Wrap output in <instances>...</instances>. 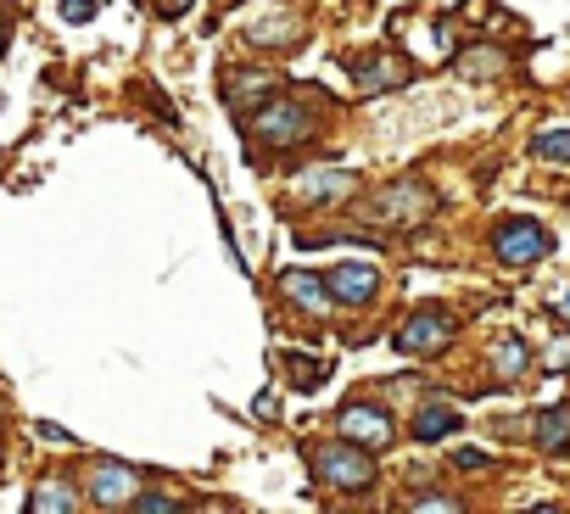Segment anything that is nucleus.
Segmentation results:
<instances>
[{
  "label": "nucleus",
  "instance_id": "nucleus-2",
  "mask_svg": "<svg viewBox=\"0 0 570 514\" xmlns=\"http://www.w3.org/2000/svg\"><path fill=\"white\" fill-rule=\"evenodd\" d=\"M314 469H320V481H331V486H342V492L375 481L370 447H358V442H353V447H320V453H314Z\"/></svg>",
  "mask_w": 570,
  "mask_h": 514
},
{
  "label": "nucleus",
  "instance_id": "nucleus-3",
  "mask_svg": "<svg viewBox=\"0 0 570 514\" xmlns=\"http://www.w3.org/2000/svg\"><path fill=\"white\" fill-rule=\"evenodd\" d=\"M90 497H96L101 508H135L140 475H135L129 464H96V469H90Z\"/></svg>",
  "mask_w": 570,
  "mask_h": 514
},
{
  "label": "nucleus",
  "instance_id": "nucleus-11",
  "mask_svg": "<svg viewBox=\"0 0 570 514\" xmlns=\"http://www.w3.org/2000/svg\"><path fill=\"white\" fill-rule=\"evenodd\" d=\"M453 431H459V414L442 408V403H425L420 419H414V436H420V442H436V436H453Z\"/></svg>",
  "mask_w": 570,
  "mask_h": 514
},
{
  "label": "nucleus",
  "instance_id": "nucleus-4",
  "mask_svg": "<svg viewBox=\"0 0 570 514\" xmlns=\"http://www.w3.org/2000/svg\"><path fill=\"white\" fill-rule=\"evenodd\" d=\"M375 291H381V269L375 264H336L331 269V297L336 303L364 308V303H375Z\"/></svg>",
  "mask_w": 570,
  "mask_h": 514
},
{
  "label": "nucleus",
  "instance_id": "nucleus-12",
  "mask_svg": "<svg viewBox=\"0 0 570 514\" xmlns=\"http://www.w3.org/2000/svg\"><path fill=\"white\" fill-rule=\"evenodd\" d=\"M303 196H308V201H336V196H353V174H336V168H325V174H308Z\"/></svg>",
  "mask_w": 570,
  "mask_h": 514
},
{
  "label": "nucleus",
  "instance_id": "nucleus-1",
  "mask_svg": "<svg viewBox=\"0 0 570 514\" xmlns=\"http://www.w3.org/2000/svg\"><path fill=\"white\" fill-rule=\"evenodd\" d=\"M492 251H498V264L525 269V264H537V257H548V251H553V235H548L542 224L503 218V224H498V235H492Z\"/></svg>",
  "mask_w": 570,
  "mask_h": 514
},
{
  "label": "nucleus",
  "instance_id": "nucleus-9",
  "mask_svg": "<svg viewBox=\"0 0 570 514\" xmlns=\"http://www.w3.org/2000/svg\"><path fill=\"white\" fill-rule=\"evenodd\" d=\"M353 79H358L364 96H375V90H386V85H403L409 68H403V62H353Z\"/></svg>",
  "mask_w": 570,
  "mask_h": 514
},
{
  "label": "nucleus",
  "instance_id": "nucleus-22",
  "mask_svg": "<svg viewBox=\"0 0 570 514\" xmlns=\"http://www.w3.org/2000/svg\"><path fill=\"white\" fill-rule=\"evenodd\" d=\"M0 51H7V29H0Z\"/></svg>",
  "mask_w": 570,
  "mask_h": 514
},
{
  "label": "nucleus",
  "instance_id": "nucleus-17",
  "mask_svg": "<svg viewBox=\"0 0 570 514\" xmlns=\"http://www.w3.org/2000/svg\"><path fill=\"white\" fill-rule=\"evenodd\" d=\"M331 364H297V386H325Z\"/></svg>",
  "mask_w": 570,
  "mask_h": 514
},
{
  "label": "nucleus",
  "instance_id": "nucleus-7",
  "mask_svg": "<svg viewBox=\"0 0 570 514\" xmlns=\"http://www.w3.org/2000/svg\"><path fill=\"white\" fill-rule=\"evenodd\" d=\"M257 135H263L268 146H292L297 135H308V112L292 107V101H274V107L257 112Z\"/></svg>",
  "mask_w": 570,
  "mask_h": 514
},
{
  "label": "nucleus",
  "instance_id": "nucleus-21",
  "mask_svg": "<svg viewBox=\"0 0 570 514\" xmlns=\"http://www.w3.org/2000/svg\"><path fill=\"white\" fill-rule=\"evenodd\" d=\"M553 314H559V319H564V325H570V291H564V297H559V303H553Z\"/></svg>",
  "mask_w": 570,
  "mask_h": 514
},
{
  "label": "nucleus",
  "instance_id": "nucleus-16",
  "mask_svg": "<svg viewBox=\"0 0 570 514\" xmlns=\"http://www.w3.org/2000/svg\"><path fill=\"white\" fill-rule=\"evenodd\" d=\"M62 18L68 23H90L96 18V0H62Z\"/></svg>",
  "mask_w": 570,
  "mask_h": 514
},
{
  "label": "nucleus",
  "instance_id": "nucleus-13",
  "mask_svg": "<svg viewBox=\"0 0 570 514\" xmlns=\"http://www.w3.org/2000/svg\"><path fill=\"white\" fill-rule=\"evenodd\" d=\"M520 369H525V342H514V336L492 342V375L498 380H520Z\"/></svg>",
  "mask_w": 570,
  "mask_h": 514
},
{
  "label": "nucleus",
  "instance_id": "nucleus-20",
  "mask_svg": "<svg viewBox=\"0 0 570 514\" xmlns=\"http://www.w3.org/2000/svg\"><path fill=\"white\" fill-rule=\"evenodd\" d=\"M414 508H459L453 497H414Z\"/></svg>",
  "mask_w": 570,
  "mask_h": 514
},
{
  "label": "nucleus",
  "instance_id": "nucleus-10",
  "mask_svg": "<svg viewBox=\"0 0 570 514\" xmlns=\"http://www.w3.org/2000/svg\"><path fill=\"white\" fill-rule=\"evenodd\" d=\"M537 447H548V453L570 447V408H542L537 414Z\"/></svg>",
  "mask_w": 570,
  "mask_h": 514
},
{
  "label": "nucleus",
  "instance_id": "nucleus-19",
  "mask_svg": "<svg viewBox=\"0 0 570 514\" xmlns=\"http://www.w3.org/2000/svg\"><path fill=\"white\" fill-rule=\"evenodd\" d=\"M151 7H157L163 18H179V12H190V0H151Z\"/></svg>",
  "mask_w": 570,
  "mask_h": 514
},
{
  "label": "nucleus",
  "instance_id": "nucleus-14",
  "mask_svg": "<svg viewBox=\"0 0 570 514\" xmlns=\"http://www.w3.org/2000/svg\"><path fill=\"white\" fill-rule=\"evenodd\" d=\"M40 514H73L79 508V497L62 486V481H46V486H35V497H29Z\"/></svg>",
  "mask_w": 570,
  "mask_h": 514
},
{
  "label": "nucleus",
  "instance_id": "nucleus-6",
  "mask_svg": "<svg viewBox=\"0 0 570 514\" xmlns=\"http://www.w3.org/2000/svg\"><path fill=\"white\" fill-rule=\"evenodd\" d=\"M342 431H347L358 447H370V453H381V447L392 442V419H386L381 408H370V403H353V408H342Z\"/></svg>",
  "mask_w": 570,
  "mask_h": 514
},
{
  "label": "nucleus",
  "instance_id": "nucleus-15",
  "mask_svg": "<svg viewBox=\"0 0 570 514\" xmlns=\"http://www.w3.org/2000/svg\"><path fill=\"white\" fill-rule=\"evenodd\" d=\"M531 151H537L542 162H570V129H542V135L531 140Z\"/></svg>",
  "mask_w": 570,
  "mask_h": 514
},
{
  "label": "nucleus",
  "instance_id": "nucleus-18",
  "mask_svg": "<svg viewBox=\"0 0 570 514\" xmlns=\"http://www.w3.org/2000/svg\"><path fill=\"white\" fill-rule=\"evenodd\" d=\"M135 508H140V514H168V508H179V503H174V497H135Z\"/></svg>",
  "mask_w": 570,
  "mask_h": 514
},
{
  "label": "nucleus",
  "instance_id": "nucleus-8",
  "mask_svg": "<svg viewBox=\"0 0 570 514\" xmlns=\"http://www.w3.org/2000/svg\"><path fill=\"white\" fill-rule=\"evenodd\" d=\"M285 297H292L297 308H308V314H331V280H320V275H303V269H285Z\"/></svg>",
  "mask_w": 570,
  "mask_h": 514
},
{
  "label": "nucleus",
  "instance_id": "nucleus-5",
  "mask_svg": "<svg viewBox=\"0 0 570 514\" xmlns=\"http://www.w3.org/2000/svg\"><path fill=\"white\" fill-rule=\"evenodd\" d=\"M448 336H453V319L436 314V308H425V314H414V319L397 330V353H436Z\"/></svg>",
  "mask_w": 570,
  "mask_h": 514
}]
</instances>
